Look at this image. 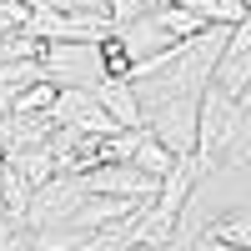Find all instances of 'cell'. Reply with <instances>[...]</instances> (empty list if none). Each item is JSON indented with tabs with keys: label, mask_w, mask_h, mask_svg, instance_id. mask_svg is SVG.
Listing matches in <instances>:
<instances>
[{
	"label": "cell",
	"mask_w": 251,
	"mask_h": 251,
	"mask_svg": "<svg viewBox=\"0 0 251 251\" xmlns=\"http://www.w3.org/2000/svg\"><path fill=\"white\" fill-rule=\"evenodd\" d=\"M196 161L211 166H241L251 161V116L226 91H201V121H196Z\"/></svg>",
	"instance_id": "1"
},
{
	"label": "cell",
	"mask_w": 251,
	"mask_h": 251,
	"mask_svg": "<svg viewBox=\"0 0 251 251\" xmlns=\"http://www.w3.org/2000/svg\"><path fill=\"white\" fill-rule=\"evenodd\" d=\"M201 176H206V166H201L196 156H181L171 171L161 176V191L146 201V211L136 216L131 231H126V241H131V246H156V251H166V241L176 236V221H181V211H186V201H191V191L201 186Z\"/></svg>",
	"instance_id": "2"
},
{
	"label": "cell",
	"mask_w": 251,
	"mask_h": 251,
	"mask_svg": "<svg viewBox=\"0 0 251 251\" xmlns=\"http://www.w3.org/2000/svg\"><path fill=\"white\" fill-rule=\"evenodd\" d=\"M201 30H206V20H201L196 10L161 0V5L141 10V15H131V20H121V25H116V40H121L126 60L141 66V60L171 50V46H181V40H191V35H201Z\"/></svg>",
	"instance_id": "3"
},
{
	"label": "cell",
	"mask_w": 251,
	"mask_h": 251,
	"mask_svg": "<svg viewBox=\"0 0 251 251\" xmlns=\"http://www.w3.org/2000/svg\"><path fill=\"white\" fill-rule=\"evenodd\" d=\"M80 196H86V186H80V176H50L46 186H35V196H30V216H25V226L30 231H55L60 221H66L75 206H80Z\"/></svg>",
	"instance_id": "4"
},
{
	"label": "cell",
	"mask_w": 251,
	"mask_h": 251,
	"mask_svg": "<svg viewBox=\"0 0 251 251\" xmlns=\"http://www.w3.org/2000/svg\"><path fill=\"white\" fill-rule=\"evenodd\" d=\"M50 121H55V126H75V131H96V136H116V131H126V126L111 121V111L96 100V91H80V86H71V91L55 96Z\"/></svg>",
	"instance_id": "5"
},
{
	"label": "cell",
	"mask_w": 251,
	"mask_h": 251,
	"mask_svg": "<svg viewBox=\"0 0 251 251\" xmlns=\"http://www.w3.org/2000/svg\"><path fill=\"white\" fill-rule=\"evenodd\" d=\"M80 186H86V196H126V201H136V196H156V191H161V181L146 176V171H136L131 161L96 166V171L80 176Z\"/></svg>",
	"instance_id": "6"
},
{
	"label": "cell",
	"mask_w": 251,
	"mask_h": 251,
	"mask_svg": "<svg viewBox=\"0 0 251 251\" xmlns=\"http://www.w3.org/2000/svg\"><path fill=\"white\" fill-rule=\"evenodd\" d=\"M246 80H251V15L241 20V25L226 35V46H221V60H216V75H211V86L226 91V96H241L246 91Z\"/></svg>",
	"instance_id": "7"
},
{
	"label": "cell",
	"mask_w": 251,
	"mask_h": 251,
	"mask_svg": "<svg viewBox=\"0 0 251 251\" xmlns=\"http://www.w3.org/2000/svg\"><path fill=\"white\" fill-rule=\"evenodd\" d=\"M96 91V100L111 111V121H121L126 131H136L141 126V100H136V91H131V80L126 75H106L100 86H91Z\"/></svg>",
	"instance_id": "8"
},
{
	"label": "cell",
	"mask_w": 251,
	"mask_h": 251,
	"mask_svg": "<svg viewBox=\"0 0 251 251\" xmlns=\"http://www.w3.org/2000/svg\"><path fill=\"white\" fill-rule=\"evenodd\" d=\"M30 196H35V186L5 161V166H0V221H5V226H25Z\"/></svg>",
	"instance_id": "9"
},
{
	"label": "cell",
	"mask_w": 251,
	"mask_h": 251,
	"mask_svg": "<svg viewBox=\"0 0 251 251\" xmlns=\"http://www.w3.org/2000/svg\"><path fill=\"white\" fill-rule=\"evenodd\" d=\"M60 126L50 116H5V151H25V146H50V136Z\"/></svg>",
	"instance_id": "10"
},
{
	"label": "cell",
	"mask_w": 251,
	"mask_h": 251,
	"mask_svg": "<svg viewBox=\"0 0 251 251\" xmlns=\"http://www.w3.org/2000/svg\"><path fill=\"white\" fill-rule=\"evenodd\" d=\"M5 161H10V166H15V171L25 176L30 186H46L50 176H60V161H55L50 146H25V151H10Z\"/></svg>",
	"instance_id": "11"
},
{
	"label": "cell",
	"mask_w": 251,
	"mask_h": 251,
	"mask_svg": "<svg viewBox=\"0 0 251 251\" xmlns=\"http://www.w3.org/2000/svg\"><path fill=\"white\" fill-rule=\"evenodd\" d=\"M181 156L176 151H166V146L151 136V131H141V141H136V151H131V166H136V171H146V176H166V171H171V166H176Z\"/></svg>",
	"instance_id": "12"
},
{
	"label": "cell",
	"mask_w": 251,
	"mask_h": 251,
	"mask_svg": "<svg viewBox=\"0 0 251 251\" xmlns=\"http://www.w3.org/2000/svg\"><path fill=\"white\" fill-rule=\"evenodd\" d=\"M55 96H60V86H50V80H35V86H25V91L10 100V111H15V116H50Z\"/></svg>",
	"instance_id": "13"
},
{
	"label": "cell",
	"mask_w": 251,
	"mask_h": 251,
	"mask_svg": "<svg viewBox=\"0 0 251 251\" xmlns=\"http://www.w3.org/2000/svg\"><path fill=\"white\" fill-rule=\"evenodd\" d=\"M201 236H216V241H231V246H246L251 251V211H231V216H221L211 221Z\"/></svg>",
	"instance_id": "14"
},
{
	"label": "cell",
	"mask_w": 251,
	"mask_h": 251,
	"mask_svg": "<svg viewBox=\"0 0 251 251\" xmlns=\"http://www.w3.org/2000/svg\"><path fill=\"white\" fill-rule=\"evenodd\" d=\"M111 5L116 0H66V10H75V15H111Z\"/></svg>",
	"instance_id": "15"
},
{
	"label": "cell",
	"mask_w": 251,
	"mask_h": 251,
	"mask_svg": "<svg viewBox=\"0 0 251 251\" xmlns=\"http://www.w3.org/2000/svg\"><path fill=\"white\" fill-rule=\"evenodd\" d=\"M196 246H201V251H246V246H231V241H216V236H201Z\"/></svg>",
	"instance_id": "16"
},
{
	"label": "cell",
	"mask_w": 251,
	"mask_h": 251,
	"mask_svg": "<svg viewBox=\"0 0 251 251\" xmlns=\"http://www.w3.org/2000/svg\"><path fill=\"white\" fill-rule=\"evenodd\" d=\"M236 106H241V111H251V80H246V91L236 96Z\"/></svg>",
	"instance_id": "17"
},
{
	"label": "cell",
	"mask_w": 251,
	"mask_h": 251,
	"mask_svg": "<svg viewBox=\"0 0 251 251\" xmlns=\"http://www.w3.org/2000/svg\"><path fill=\"white\" fill-rule=\"evenodd\" d=\"M121 251H156V246H131V241H121Z\"/></svg>",
	"instance_id": "18"
}]
</instances>
